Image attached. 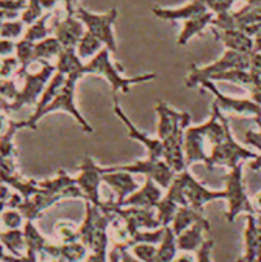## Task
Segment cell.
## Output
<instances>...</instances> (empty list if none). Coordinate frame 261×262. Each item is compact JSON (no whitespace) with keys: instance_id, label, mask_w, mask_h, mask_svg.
<instances>
[{"instance_id":"obj_42","label":"cell","mask_w":261,"mask_h":262,"mask_svg":"<svg viewBox=\"0 0 261 262\" xmlns=\"http://www.w3.org/2000/svg\"><path fill=\"white\" fill-rule=\"evenodd\" d=\"M62 255L68 259V261L74 262L82 259L85 256V247L80 244H71L62 249Z\"/></svg>"},{"instance_id":"obj_51","label":"cell","mask_w":261,"mask_h":262,"mask_svg":"<svg viewBox=\"0 0 261 262\" xmlns=\"http://www.w3.org/2000/svg\"><path fill=\"white\" fill-rule=\"evenodd\" d=\"M174 262H194V258L189 255V252H185V255H182V256L175 258Z\"/></svg>"},{"instance_id":"obj_1","label":"cell","mask_w":261,"mask_h":262,"mask_svg":"<svg viewBox=\"0 0 261 262\" xmlns=\"http://www.w3.org/2000/svg\"><path fill=\"white\" fill-rule=\"evenodd\" d=\"M223 112L214 103L211 118L202 124L189 126L185 132V155L188 166L194 163H209V152H206V146L211 149L218 144L226 134Z\"/></svg>"},{"instance_id":"obj_24","label":"cell","mask_w":261,"mask_h":262,"mask_svg":"<svg viewBox=\"0 0 261 262\" xmlns=\"http://www.w3.org/2000/svg\"><path fill=\"white\" fill-rule=\"evenodd\" d=\"M212 18H214V12L208 11L205 14H200V15H195L192 18L185 20L183 28H182V32L178 34V38H177V45L178 46H185L197 34L203 32L208 26H211Z\"/></svg>"},{"instance_id":"obj_44","label":"cell","mask_w":261,"mask_h":262,"mask_svg":"<svg viewBox=\"0 0 261 262\" xmlns=\"http://www.w3.org/2000/svg\"><path fill=\"white\" fill-rule=\"evenodd\" d=\"M15 55V41L0 37V58Z\"/></svg>"},{"instance_id":"obj_12","label":"cell","mask_w":261,"mask_h":262,"mask_svg":"<svg viewBox=\"0 0 261 262\" xmlns=\"http://www.w3.org/2000/svg\"><path fill=\"white\" fill-rule=\"evenodd\" d=\"M103 181V167L97 166L95 161L86 155L80 164V172L75 178L77 186L82 189L85 198L94 204L100 206V183Z\"/></svg>"},{"instance_id":"obj_18","label":"cell","mask_w":261,"mask_h":262,"mask_svg":"<svg viewBox=\"0 0 261 262\" xmlns=\"http://www.w3.org/2000/svg\"><path fill=\"white\" fill-rule=\"evenodd\" d=\"M162 198H163L162 196V187L152 178H146L145 184L142 187H138L132 195H129L122 203V207H146V209H155Z\"/></svg>"},{"instance_id":"obj_46","label":"cell","mask_w":261,"mask_h":262,"mask_svg":"<svg viewBox=\"0 0 261 262\" xmlns=\"http://www.w3.org/2000/svg\"><path fill=\"white\" fill-rule=\"evenodd\" d=\"M249 69L261 72V54L260 52H252L251 54V66Z\"/></svg>"},{"instance_id":"obj_8","label":"cell","mask_w":261,"mask_h":262,"mask_svg":"<svg viewBox=\"0 0 261 262\" xmlns=\"http://www.w3.org/2000/svg\"><path fill=\"white\" fill-rule=\"evenodd\" d=\"M80 78H82V75H68L65 84L62 86V89L58 91L55 98L43 111V117L54 114V112L69 114L78 123V126L83 129V132L92 134L94 127L88 123V120H85V117L82 115V112L78 111V107L75 104V89H77V83Z\"/></svg>"},{"instance_id":"obj_47","label":"cell","mask_w":261,"mask_h":262,"mask_svg":"<svg viewBox=\"0 0 261 262\" xmlns=\"http://www.w3.org/2000/svg\"><path fill=\"white\" fill-rule=\"evenodd\" d=\"M58 2H63L65 5V9H66V14H75V9H77V2L78 0H58Z\"/></svg>"},{"instance_id":"obj_26","label":"cell","mask_w":261,"mask_h":262,"mask_svg":"<svg viewBox=\"0 0 261 262\" xmlns=\"http://www.w3.org/2000/svg\"><path fill=\"white\" fill-rule=\"evenodd\" d=\"M20 129H26L25 120L15 121L8 120L6 129L0 132V158L5 160H15V146H14V137Z\"/></svg>"},{"instance_id":"obj_17","label":"cell","mask_w":261,"mask_h":262,"mask_svg":"<svg viewBox=\"0 0 261 262\" xmlns=\"http://www.w3.org/2000/svg\"><path fill=\"white\" fill-rule=\"evenodd\" d=\"M103 181L115 192L118 206H122V203L138 189L134 175L126 170H112L109 167H103Z\"/></svg>"},{"instance_id":"obj_21","label":"cell","mask_w":261,"mask_h":262,"mask_svg":"<svg viewBox=\"0 0 261 262\" xmlns=\"http://www.w3.org/2000/svg\"><path fill=\"white\" fill-rule=\"evenodd\" d=\"M154 15H157L162 20L166 21H175V20H188L195 15L208 12V8L200 2V0H192L185 6L180 8H162V6H154L152 8Z\"/></svg>"},{"instance_id":"obj_6","label":"cell","mask_w":261,"mask_h":262,"mask_svg":"<svg viewBox=\"0 0 261 262\" xmlns=\"http://www.w3.org/2000/svg\"><path fill=\"white\" fill-rule=\"evenodd\" d=\"M226 201H228V212L226 218L229 223H234V220L240 213L255 215V207L252 206L245 181H243V163L237 164L235 167L229 169V173L226 177Z\"/></svg>"},{"instance_id":"obj_28","label":"cell","mask_w":261,"mask_h":262,"mask_svg":"<svg viewBox=\"0 0 261 262\" xmlns=\"http://www.w3.org/2000/svg\"><path fill=\"white\" fill-rule=\"evenodd\" d=\"M34 46L35 43L31 41V40H26L22 37V40L15 41V57L20 63V69L17 72L15 77H20V80L25 77V74L28 72V68L32 61H35V57H34Z\"/></svg>"},{"instance_id":"obj_34","label":"cell","mask_w":261,"mask_h":262,"mask_svg":"<svg viewBox=\"0 0 261 262\" xmlns=\"http://www.w3.org/2000/svg\"><path fill=\"white\" fill-rule=\"evenodd\" d=\"M51 15H52L51 11H48V12H46L45 15H42L37 21H34L32 25H29V26L26 28L25 34H23V38L37 43V41H40V40L49 37V29H48L46 23H48V20L51 18Z\"/></svg>"},{"instance_id":"obj_30","label":"cell","mask_w":261,"mask_h":262,"mask_svg":"<svg viewBox=\"0 0 261 262\" xmlns=\"http://www.w3.org/2000/svg\"><path fill=\"white\" fill-rule=\"evenodd\" d=\"M177 250H178L177 235L174 233L172 227L168 226V227H165V236L160 243L155 262H174L175 256H177Z\"/></svg>"},{"instance_id":"obj_25","label":"cell","mask_w":261,"mask_h":262,"mask_svg":"<svg viewBox=\"0 0 261 262\" xmlns=\"http://www.w3.org/2000/svg\"><path fill=\"white\" fill-rule=\"evenodd\" d=\"M83 68H85V63L78 57L77 51L74 48H63V51L57 57L55 71H58L65 75H82V77H85Z\"/></svg>"},{"instance_id":"obj_33","label":"cell","mask_w":261,"mask_h":262,"mask_svg":"<svg viewBox=\"0 0 261 262\" xmlns=\"http://www.w3.org/2000/svg\"><path fill=\"white\" fill-rule=\"evenodd\" d=\"M178 207H180V206H178L169 195H165V196L160 200V203L157 204L155 210H157V218H158L162 227H168V226L172 224L174 216H175Z\"/></svg>"},{"instance_id":"obj_14","label":"cell","mask_w":261,"mask_h":262,"mask_svg":"<svg viewBox=\"0 0 261 262\" xmlns=\"http://www.w3.org/2000/svg\"><path fill=\"white\" fill-rule=\"evenodd\" d=\"M114 114L122 120V123L125 124L128 135L131 140L140 143L146 150H148V157L149 158H163V152H165V144L163 141L157 137V138H151L148 134H145L143 130H140L131 120L129 117L125 114V111L122 109L117 97H114Z\"/></svg>"},{"instance_id":"obj_52","label":"cell","mask_w":261,"mask_h":262,"mask_svg":"<svg viewBox=\"0 0 261 262\" xmlns=\"http://www.w3.org/2000/svg\"><path fill=\"white\" fill-rule=\"evenodd\" d=\"M248 5H261V0H246Z\"/></svg>"},{"instance_id":"obj_16","label":"cell","mask_w":261,"mask_h":262,"mask_svg":"<svg viewBox=\"0 0 261 262\" xmlns=\"http://www.w3.org/2000/svg\"><path fill=\"white\" fill-rule=\"evenodd\" d=\"M66 78H68V75H65V74H62V72H58V71H55V74L52 75V78L49 80V83L46 84V88H45V91H43V94H42V97H40V100L37 101V104L34 106V112H32V115L29 117V118H26L25 120V126H26V129H37V124H38V121L43 118V111L46 109V106L55 98V95L58 94V91L62 89V86L65 84V81H66Z\"/></svg>"},{"instance_id":"obj_27","label":"cell","mask_w":261,"mask_h":262,"mask_svg":"<svg viewBox=\"0 0 261 262\" xmlns=\"http://www.w3.org/2000/svg\"><path fill=\"white\" fill-rule=\"evenodd\" d=\"M202 218H205L202 215L200 210L194 209L192 206H180L175 216H174V221L171 224L174 233L178 236L182 232H185L186 229H189L192 224H195L197 221H200Z\"/></svg>"},{"instance_id":"obj_32","label":"cell","mask_w":261,"mask_h":262,"mask_svg":"<svg viewBox=\"0 0 261 262\" xmlns=\"http://www.w3.org/2000/svg\"><path fill=\"white\" fill-rule=\"evenodd\" d=\"M103 48H105V45H103L94 34H91L89 31H86V32L83 34V37L80 38V41H78L75 51H77V54H78V57H80L82 60H85V58H89V60H91V58H92L94 55H97Z\"/></svg>"},{"instance_id":"obj_22","label":"cell","mask_w":261,"mask_h":262,"mask_svg":"<svg viewBox=\"0 0 261 262\" xmlns=\"http://www.w3.org/2000/svg\"><path fill=\"white\" fill-rule=\"evenodd\" d=\"M238 262H260V238L255 215L248 216L245 229V253Z\"/></svg>"},{"instance_id":"obj_38","label":"cell","mask_w":261,"mask_h":262,"mask_svg":"<svg viewBox=\"0 0 261 262\" xmlns=\"http://www.w3.org/2000/svg\"><path fill=\"white\" fill-rule=\"evenodd\" d=\"M211 26H214L217 29H235L237 28L235 14L232 11H225V12H220V14H214Z\"/></svg>"},{"instance_id":"obj_49","label":"cell","mask_w":261,"mask_h":262,"mask_svg":"<svg viewBox=\"0 0 261 262\" xmlns=\"http://www.w3.org/2000/svg\"><path fill=\"white\" fill-rule=\"evenodd\" d=\"M254 52L261 54V29L254 35Z\"/></svg>"},{"instance_id":"obj_53","label":"cell","mask_w":261,"mask_h":262,"mask_svg":"<svg viewBox=\"0 0 261 262\" xmlns=\"http://www.w3.org/2000/svg\"><path fill=\"white\" fill-rule=\"evenodd\" d=\"M255 201H257V206L261 209V193L260 195H257V198H255Z\"/></svg>"},{"instance_id":"obj_19","label":"cell","mask_w":261,"mask_h":262,"mask_svg":"<svg viewBox=\"0 0 261 262\" xmlns=\"http://www.w3.org/2000/svg\"><path fill=\"white\" fill-rule=\"evenodd\" d=\"M217 40H220L226 49H232L242 54H252L254 52V37L248 35L242 29H212Z\"/></svg>"},{"instance_id":"obj_40","label":"cell","mask_w":261,"mask_h":262,"mask_svg":"<svg viewBox=\"0 0 261 262\" xmlns=\"http://www.w3.org/2000/svg\"><path fill=\"white\" fill-rule=\"evenodd\" d=\"M208 11L214 12V14H220L225 11H231L232 5L235 3V0H200Z\"/></svg>"},{"instance_id":"obj_23","label":"cell","mask_w":261,"mask_h":262,"mask_svg":"<svg viewBox=\"0 0 261 262\" xmlns=\"http://www.w3.org/2000/svg\"><path fill=\"white\" fill-rule=\"evenodd\" d=\"M237 28L254 37L261 29V5H246L240 11H235Z\"/></svg>"},{"instance_id":"obj_11","label":"cell","mask_w":261,"mask_h":262,"mask_svg":"<svg viewBox=\"0 0 261 262\" xmlns=\"http://www.w3.org/2000/svg\"><path fill=\"white\" fill-rule=\"evenodd\" d=\"M202 86L209 91L214 97H215V104L220 107L222 112H234L238 115H245V117H254V118H261V106L257 104L255 101H252L251 98H235V97H229L226 94H223L217 83L212 80H205L202 83Z\"/></svg>"},{"instance_id":"obj_20","label":"cell","mask_w":261,"mask_h":262,"mask_svg":"<svg viewBox=\"0 0 261 262\" xmlns=\"http://www.w3.org/2000/svg\"><path fill=\"white\" fill-rule=\"evenodd\" d=\"M211 230V224L206 218H202L200 221H197L195 224H192L189 229H186L185 232H182L177 236V247L182 252H197L202 244L206 241L205 239V233H208Z\"/></svg>"},{"instance_id":"obj_7","label":"cell","mask_w":261,"mask_h":262,"mask_svg":"<svg viewBox=\"0 0 261 262\" xmlns=\"http://www.w3.org/2000/svg\"><path fill=\"white\" fill-rule=\"evenodd\" d=\"M75 15L83 21L86 31L94 34L103 45L108 48L112 54L117 52V43H115V34H114V23L117 20L118 11L117 8H112L106 12H91L85 9L83 6H77Z\"/></svg>"},{"instance_id":"obj_13","label":"cell","mask_w":261,"mask_h":262,"mask_svg":"<svg viewBox=\"0 0 261 262\" xmlns=\"http://www.w3.org/2000/svg\"><path fill=\"white\" fill-rule=\"evenodd\" d=\"M180 175L183 178V187H185L186 201L194 209L202 212L205 204H208L211 201H217V200H226V190H211V189H206L200 181H197L192 177V173L188 169L180 172Z\"/></svg>"},{"instance_id":"obj_35","label":"cell","mask_w":261,"mask_h":262,"mask_svg":"<svg viewBox=\"0 0 261 262\" xmlns=\"http://www.w3.org/2000/svg\"><path fill=\"white\" fill-rule=\"evenodd\" d=\"M45 8L42 5V0H28V6L22 11L20 14V20L29 26L34 21H37L42 15H45Z\"/></svg>"},{"instance_id":"obj_31","label":"cell","mask_w":261,"mask_h":262,"mask_svg":"<svg viewBox=\"0 0 261 262\" xmlns=\"http://www.w3.org/2000/svg\"><path fill=\"white\" fill-rule=\"evenodd\" d=\"M209 80H212V81H228V83H234L237 86L245 88L246 91L252 84V75H251V71L249 69H231V71L217 74V75L211 77Z\"/></svg>"},{"instance_id":"obj_9","label":"cell","mask_w":261,"mask_h":262,"mask_svg":"<svg viewBox=\"0 0 261 262\" xmlns=\"http://www.w3.org/2000/svg\"><path fill=\"white\" fill-rule=\"evenodd\" d=\"M112 170H126L132 175L140 173L146 178H152L162 189H168L171 183L175 178V170L163 160V158H145L138 160L131 164H120V166H111Z\"/></svg>"},{"instance_id":"obj_50","label":"cell","mask_w":261,"mask_h":262,"mask_svg":"<svg viewBox=\"0 0 261 262\" xmlns=\"http://www.w3.org/2000/svg\"><path fill=\"white\" fill-rule=\"evenodd\" d=\"M5 111L0 107V132H3L5 129H6V124H8V120L5 118Z\"/></svg>"},{"instance_id":"obj_10","label":"cell","mask_w":261,"mask_h":262,"mask_svg":"<svg viewBox=\"0 0 261 262\" xmlns=\"http://www.w3.org/2000/svg\"><path fill=\"white\" fill-rule=\"evenodd\" d=\"M157 114V137L165 141L180 132H185L191 124V114L186 111H177L165 101L155 104Z\"/></svg>"},{"instance_id":"obj_43","label":"cell","mask_w":261,"mask_h":262,"mask_svg":"<svg viewBox=\"0 0 261 262\" xmlns=\"http://www.w3.org/2000/svg\"><path fill=\"white\" fill-rule=\"evenodd\" d=\"M214 249V241L212 239H206L202 247L197 250V262H212L211 253Z\"/></svg>"},{"instance_id":"obj_41","label":"cell","mask_w":261,"mask_h":262,"mask_svg":"<svg viewBox=\"0 0 261 262\" xmlns=\"http://www.w3.org/2000/svg\"><path fill=\"white\" fill-rule=\"evenodd\" d=\"M249 71H251V75H252V84H251V88L248 89L249 94H251L249 98L261 106V72H258V71H252V69H249Z\"/></svg>"},{"instance_id":"obj_29","label":"cell","mask_w":261,"mask_h":262,"mask_svg":"<svg viewBox=\"0 0 261 262\" xmlns=\"http://www.w3.org/2000/svg\"><path fill=\"white\" fill-rule=\"evenodd\" d=\"M62 51H63V46L57 40V37H46L35 43L34 57H35V61H43V60L49 61L51 58H57Z\"/></svg>"},{"instance_id":"obj_37","label":"cell","mask_w":261,"mask_h":262,"mask_svg":"<svg viewBox=\"0 0 261 262\" xmlns=\"http://www.w3.org/2000/svg\"><path fill=\"white\" fill-rule=\"evenodd\" d=\"M131 249H132V255L142 262H155L157 252H158V247L155 244L138 243V244H134Z\"/></svg>"},{"instance_id":"obj_45","label":"cell","mask_w":261,"mask_h":262,"mask_svg":"<svg viewBox=\"0 0 261 262\" xmlns=\"http://www.w3.org/2000/svg\"><path fill=\"white\" fill-rule=\"evenodd\" d=\"M245 141H246L248 144L254 146L257 150H260L261 149V127L258 132H255V130H248V132H246V135H245Z\"/></svg>"},{"instance_id":"obj_4","label":"cell","mask_w":261,"mask_h":262,"mask_svg":"<svg viewBox=\"0 0 261 262\" xmlns=\"http://www.w3.org/2000/svg\"><path fill=\"white\" fill-rule=\"evenodd\" d=\"M223 120H225L226 134H225V138L211 149L208 169H212L215 166H225L228 169H232V167H235L237 164H240L243 161H251V160H254V158L258 157L257 152H252L248 147L242 146L232 137V132H231V127H229L228 118L223 117Z\"/></svg>"},{"instance_id":"obj_48","label":"cell","mask_w":261,"mask_h":262,"mask_svg":"<svg viewBox=\"0 0 261 262\" xmlns=\"http://www.w3.org/2000/svg\"><path fill=\"white\" fill-rule=\"evenodd\" d=\"M248 167H249L251 170H261V154H258L257 158H254V160H251V161L248 163Z\"/></svg>"},{"instance_id":"obj_36","label":"cell","mask_w":261,"mask_h":262,"mask_svg":"<svg viewBox=\"0 0 261 262\" xmlns=\"http://www.w3.org/2000/svg\"><path fill=\"white\" fill-rule=\"evenodd\" d=\"M25 23L20 18H14V20H6L3 21V25L0 26V37L2 38H9V40H15L20 35L25 34Z\"/></svg>"},{"instance_id":"obj_3","label":"cell","mask_w":261,"mask_h":262,"mask_svg":"<svg viewBox=\"0 0 261 262\" xmlns=\"http://www.w3.org/2000/svg\"><path fill=\"white\" fill-rule=\"evenodd\" d=\"M42 68L37 72H26L25 77L22 78L23 86L18 89V94L12 101H5L0 98V107L8 114V112H15L20 107L25 106H35L37 101L40 100L46 84L55 74V64H51L49 61L43 60L40 61Z\"/></svg>"},{"instance_id":"obj_15","label":"cell","mask_w":261,"mask_h":262,"mask_svg":"<svg viewBox=\"0 0 261 262\" xmlns=\"http://www.w3.org/2000/svg\"><path fill=\"white\" fill-rule=\"evenodd\" d=\"M86 32L83 21L75 14H66L65 18L55 21L54 25V37L62 43L63 48H77L80 38Z\"/></svg>"},{"instance_id":"obj_39","label":"cell","mask_w":261,"mask_h":262,"mask_svg":"<svg viewBox=\"0 0 261 262\" xmlns=\"http://www.w3.org/2000/svg\"><path fill=\"white\" fill-rule=\"evenodd\" d=\"M18 69H20V63H18L15 55L5 57V58L0 60V78L9 80V78L17 75Z\"/></svg>"},{"instance_id":"obj_5","label":"cell","mask_w":261,"mask_h":262,"mask_svg":"<svg viewBox=\"0 0 261 262\" xmlns=\"http://www.w3.org/2000/svg\"><path fill=\"white\" fill-rule=\"evenodd\" d=\"M251 66V54H242L232 49H226V52L215 61L206 64V66H191V72L186 78L188 88H195L202 84L205 80H209L211 77L231 71V69H249Z\"/></svg>"},{"instance_id":"obj_2","label":"cell","mask_w":261,"mask_h":262,"mask_svg":"<svg viewBox=\"0 0 261 262\" xmlns=\"http://www.w3.org/2000/svg\"><path fill=\"white\" fill-rule=\"evenodd\" d=\"M123 68L118 63H114L111 60V51L108 48H103L97 55H94L88 63H85L83 74L85 75H100L108 80V83L112 88L114 95L117 92H129L131 86L146 83L151 80L157 78V74L149 72V74H140L137 77H125L122 75Z\"/></svg>"}]
</instances>
